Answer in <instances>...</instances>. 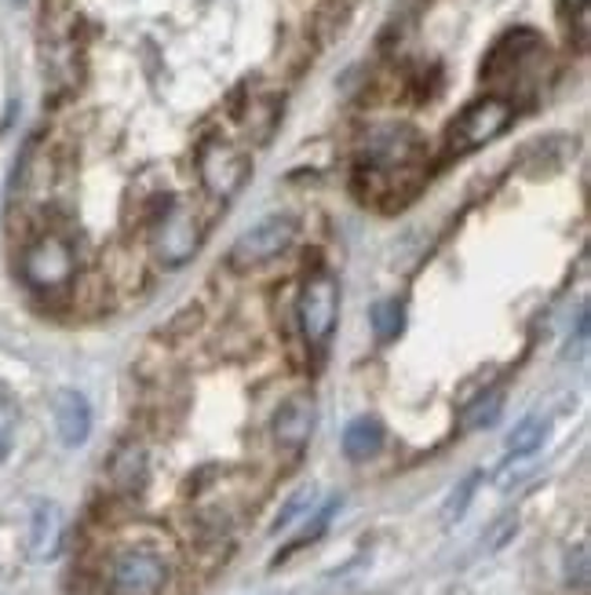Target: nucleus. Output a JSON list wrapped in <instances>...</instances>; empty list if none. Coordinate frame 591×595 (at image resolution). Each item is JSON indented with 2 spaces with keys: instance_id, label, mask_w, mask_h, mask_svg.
<instances>
[{
  "instance_id": "f257e3e1",
  "label": "nucleus",
  "mask_w": 591,
  "mask_h": 595,
  "mask_svg": "<svg viewBox=\"0 0 591 595\" xmlns=\"http://www.w3.org/2000/svg\"><path fill=\"white\" fill-rule=\"evenodd\" d=\"M514 121V103L503 95H482V100L467 103L445 128V150L449 154H471V150L493 143L497 136L508 132Z\"/></svg>"
},
{
  "instance_id": "f03ea898",
  "label": "nucleus",
  "mask_w": 591,
  "mask_h": 595,
  "mask_svg": "<svg viewBox=\"0 0 591 595\" xmlns=\"http://www.w3.org/2000/svg\"><path fill=\"white\" fill-rule=\"evenodd\" d=\"M296 234H300V223H296L292 215H267V220H259L256 226H248V231L241 234L234 245H230L227 267L241 270V275L267 267L278 256L289 253L292 242H296Z\"/></svg>"
},
{
  "instance_id": "7ed1b4c3",
  "label": "nucleus",
  "mask_w": 591,
  "mask_h": 595,
  "mask_svg": "<svg viewBox=\"0 0 591 595\" xmlns=\"http://www.w3.org/2000/svg\"><path fill=\"white\" fill-rule=\"evenodd\" d=\"M197 176H201V187L212 194V198H234V194L245 187L252 176V161L241 147H234L223 136H208L201 147H197Z\"/></svg>"
},
{
  "instance_id": "20e7f679",
  "label": "nucleus",
  "mask_w": 591,
  "mask_h": 595,
  "mask_svg": "<svg viewBox=\"0 0 591 595\" xmlns=\"http://www.w3.org/2000/svg\"><path fill=\"white\" fill-rule=\"evenodd\" d=\"M77 275V253H73V242L66 234H40L37 242L26 245L22 253V278L30 281L33 289H44V292H55V289H66Z\"/></svg>"
},
{
  "instance_id": "39448f33",
  "label": "nucleus",
  "mask_w": 591,
  "mask_h": 595,
  "mask_svg": "<svg viewBox=\"0 0 591 595\" xmlns=\"http://www.w3.org/2000/svg\"><path fill=\"white\" fill-rule=\"evenodd\" d=\"M172 581L169 562L161 559V551L131 545L120 548L114 562H109V584L117 595H164Z\"/></svg>"
},
{
  "instance_id": "423d86ee",
  "label": "nucleus",
  "mask_w": 591,
  "mask_h": 595,
  "mask_svg": "<svg viewBox=\"0 0 591 595\" xmlns=\"http://www.w3.org/2000/svg\"><path fill=\"white\" fill-rule=\"evenodd\" d=\"M300 329L311 348H325L328 337L336 329L339 315V285L333 275H314L306 278V285L300 292Z\"/></svg>"
},
{
  "instance_id": "0eeeda50",
  "label": "nucleus",
  "mask_w": 591,
  "mask_h": 595,
  "mask_svg": "<svg viewBox=\"0 0 591 595\" xmlns=\"http://www.w3.org/2000/svg\"><path fill=\"white\" fill-rule=\"evenodd\" d=\"M153 248L158 259L169 267H179L194 256L197 248V220L183 201H169L161 212L158 226H153Z\"/></svg>"
},
{
  "instance_id": "6e6552de",
  "label": "nucleus",
  "mask_w": 591,
  "mask_h": 595,
  "mask_svg": "<svg viewBox=\"0 0 591 595\" xmlns=\"http://www.w3.org/2000/svg\"><path fill=\"white\" fill-rule=\"evenodd\" d=\"M314 420H317V409H314L311 395L285 398V402L278 406V413H274V442L289 453H300L306 442H311Z\"/></svg>"
},
{
  "instance_id": "1a4fd4ad",
  "label": "nucleus",
  "mask_w": 591,
  "mask_h": 595,
  "mask_svg": "<svg viewBox=\"0 0 591 595\" xmlns=\"http://www.w3.org/2000/svg\"><path fill=\"white\" fill-rule=\"evenodd\" d=\"M55 435H59V442L66 450H77L84 446L88 435H92V406H88V398L81 392H59L55 395Z\"/></svg>"
},
{
  "instance_id": "9d476101",
  "label": "nucleus",
  "mask_w": 591,
  "mask_h": 595,
  "mask_svg": "<svg viewBox=\"0 0 591 595\" xmlns=\"http://www.w3.org/2000/svg\"><path fill=\"white\" fill-rule=\"evenodd\" d=\"M66 540V515L55 501H40L30 515V559L51 562L62 551Z\"/></svg>"
},
{
  "instance_id": "9b49d317",
  "label": "nucleus",
  "mask_w": 591,
  "mask_h": 595,
  "mask_svg": "<svg viewBox=\"0 0 591 595\" xmlns=\"http://www.w3.org/2000/svg\"><path fill=\"white\" fill-rule=\"evenodd\" d=\"M147 479H150L147 450L136 446V442H125V446H117V453L109 457V482H114L120 493L136 497V493L147 490Z\"/></svg>"
},
{
  "instance_id": "f8f14e48",
  "label": "nucleus",
  "mask_w": 591,
  "mask_h": 595,
  "mask_svg": "<svg viewBox=\"0 0 591 595\" xmlns=\"http://www.w3.org/2000/svg\"><path fill=\"white\" fill-rule=\"evenodd\" d=\"M383 439H387V431H383V424L376 417H355L350 424L344 428V453L347 460H372L376 453L383 450Z\"/></svg>"
},
{
  "instance_id": "ddd939ff",
  "label": "nucleus",
  "mask_w": 591,
  "mask_h": 595,
  "mask_svg": "<svg viewBox=\"0 0 591 595\" xmlns=\"http://www.w3.org/2000/svg\"><path fill=\"white\" fill-rule=\"evenodd\" d=\"M547 439V420L544 417H525L522 424H514V431L508 435V453L511 457H530L544 446Z\"/></svg>"
},
{
  "instance_id": "4468645a",
  "label": "nucleus",
  "mask_w": 591,
  "mask_h": 595,
  "mask_svg": "<svg viewBox=\"0 0 591 595\" xmlns=\"http://www.w3.org/2000/svg\"><path fill=\"white\" fill-rule=\"evenodd\" d=\"M405 329V307L402 300H380L376 307H372V332H376L380 343H391L398 340Z\"/></svg>"
},
{
  "instance_id": "2eb2a0df",
  "label": "nucleus",
  "mask_w": 591,
  "mask_h": 595,
  "mask_svg": "<svg viewBox=\"0 0 591 595\" xmlns=\"http://www.w3.org/2000/svg\"><path fill=\"white\" fill-rule=\"evenodd\" d=\"M588 0H563V19H566V30H569V37L577 40V48L584 51L588 48V34H591V26H588Z\"/></svg>"
},
{
  "instance_id": "dca6fc26",
  "label": "nucleus",
  "mask_w": 591,
  "mask_h": 595,
  "mask_svg": "<svg viewBox=\"0 0 591 595\" xmlns=\"http://www.w3.org/2000/svg\"><path fill=\"white\" fill-rule=\"evenodd\" d=\"M500 409H503V395L500 392H493V395H482L475 406L467 409V417H464V424L471 431H482V428H489V424H497V417H500Z\"/></svg>"
},
{
  "instance_id": "f3484780",
  "label": "nucleus",
  "mask_w": 591,
  "mask_h": 595,
  "mask_svg": "<svg viewBox=\"0 0 591 595\" xmlns=\"http://www.w3.org/2000/svg\"><path fill=\"white\" fill-rule=\"evenodd\" d=\"M475 486H478V475H467V479L460 482V490H453V497H449L445 508H442V518H445V523H456V518L467 512V504H471V493H475Z\"/></svg>"
},
{
  "instance_id": "a211bd4d",
  "label": "nucleus",
  "mask_w": 591,
  "mask_h": 595,
  "mask_svg": "<svg viewBox=\"0 0 591 595\" xmlns=\"http://www.w3.org/2000/svg\"><path fill=\"white\" fill-rule=\"evenodd\" d=\"M314 493H317V490H314V486H303V490H300V493H292V501H289V504H285V508H281V515H278V518H274V529H285V526H289V523H292V518H296V515H300V512H303V508H306V504H314Z\"/></svg>"
},
{
  "instance_id": "6ab92c4d",
  "label": "nucleus",
  "mask_w": 591,
  "mask_h": 595,
  "mask_svg": "<svg viewBox=\"0 0 591 595\" xmlns=\"http://www.w3.org/2000/svg\"><path fill=\"white\" fill-rule=\"evenodd\" d=\"M15 420H19L15 406H11L8 398H0V457H4L8 446H11V435H15Z\"/></svg>"
}]
</instances>
